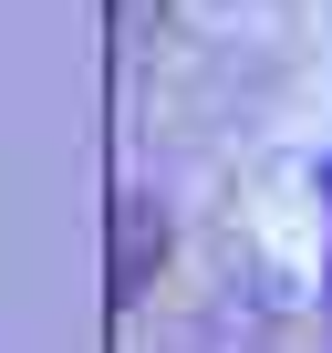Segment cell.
Instances as JSON below:
<instances>
[{
  "label": "cell",
  "mask_w": 332,
  "mask_h": 353,
  "mask_svg": "<svg viewBox=\"0 0 332 353\" xmlns=\"http://www.w3.org/2000/svg\"><path fill=\"white\" fill-rule=\"evenodd\" d=\"M166 260V219L156 198H114V301H145V270Z\"/></svg>",
  "instance_id": "obj_1"
}]
</instances>
